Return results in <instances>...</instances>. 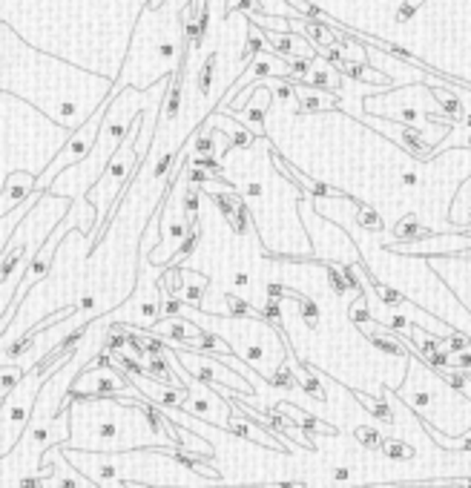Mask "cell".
I'll use <instances>...</instances> for the list:
<instances>
[{
  "instance_id": "3957f363",
  "label": "cell",
  "mask_w": 471,
  "mask_h": 488,
  "mask_svg": "<svg viewBox=\"0 0 471 488\" xmlns=\"http://www.w3.org/2000/svg\"><path fill=\"white\" fill-rule=\"evenodd\" d=\"M75 224V219L72 216H66V222L60 224V227H55L52 230V236L40 244V250L32 256V261H29V267L21 273V278H18V288H15V293H12V302H9V310H6V316H0V333L6 330V325H9V319L18 313V305L23 302V296L40 282V278L49 273V267H52V261H55V253H58V247H60V242H63V236H66V230H70Z\"/></svg>"
},
{
  "instance_id": "6da1fadb",
  "label": "cell",
  "mask_w": 471,
  "mask_h": 488,
  "mask_svg": "<svg viewBox=\"0 0 471 488\" xmlns=\"http://www.w3.org/2000/svg\"><path fill=\"white\" fill-rule=\"evenodd\" d=\"M193 0H161V4H147L136 35L129 43V55L112 90H150L153 84L178 72L187 46L184 12Z\"/></svg>"
},
{
  "instance_id": "8992f818",
  "label": "cell",
  "mask_w": 471,
  "mask_h": 488,
  "mask_svg": "<svg viewBox=\"0 0 471 488\" xmlns=\"http://www.w3.org/2000/svg\"><path fill=\"white\" fill-rule=\"evenodd\" d=\"M198 242H201V230L198 227H190L187 230V236L178 242V247L170 253V259H167V264L164 267H175L178 261H184V259H190L193 253H195V247H198Z\"/></svg>"
},
{
  "instance_id": "d6986e66",
  "label": "cell",
  "mask_w": 471,
  "mask_h": 488,
  "mask_svg": "<svg viewBox=\"0 0 471 488\" xmlns=\"http://www.w3.org/2000/svg\"><path fill=\"white\" fill-rule=\"evenodd\" d=\"M348 474H351L348 468H336V471H333V479H336V482H340V479H348Z\"/></svg>"
},
{
  "instance_id": "52a82bcc",
  "label": "cell",
  "mask_w": 471,
  "mask_h": 488,
  "mask_svg": "<svg viewBox=\"0 0 471 488\" xmlns=\"http://www.w3.org/2000/svg\"><path fill=\"white\" fill-rule=\"evenodd\" d=\"M26 379V371L18 368V365H9V368H0V402H4V396H9L21 382Z\"/></svg>"
},
{
  "instance_id": "5b68a950",
  "label": "cell",
  "mask_w": 471,
  "mask_h": 488,
  "mask_svg": "<svg viewBox=\"0 0 471 488\" xmlns=\"http://www.w3.org/2000/svg\"><path fill=\"white\" fill-rule=\"evenodd\" d=\"M207 288H210V282L201 273H190V270H184V305H190V308H198L201 305V299H205V293H207Z\"/></svg>"
},
{
  "instance_id": "ba28073f",
  "label": "cell",
  "mask_w": 471,
  "mask_h": 488,
  "mask_svg": "<svg viewBox=\"0 0 471 488\" xmlns=\"http://www.w3.org/2000/svg\"><path fill=\"white\" fill-rule=\"evenodd\" d=\"M224 302H227V316H233V319H250V316H259V310H256L250 302L239 299V296H227Z\"/></svg>"
},
{
  "instance_id": "7c38bea8",
  "label": "cell",
  "mask_w": 471,
  "mask_h": 488,
  "mask_svg": "<svg viewBox=\"0 0 471 488\" xmlns=\"http://www.w3.org/2000/svg\"><path fill=\"white\" fill-rule=\"evenodd\" d=\"M293 302H299V313L305 316L308 327H316V325H319V310H316V305H313L310 299H305V296H296Z\"/></svg>"
},
{
  "instance_id": "4fadbf2b",
  "label": "cell",
  "mask_w": 471,
  "mask_h": 488,
  "mask_svg": "<svg viewBox=\"0 0 471 488\" xmlns=\"http://www.w3.org/2000/svg\"><path fill=\"white\" fill-rule=\"evenodd\" d=\"M259 319H264L267 325H282V308H279V302H271V299H267L264 308L259 310Z\"/></svg>"
},
{
  "instance_id": "7a4b0ae2",
  "label": "cell",
  "mask_w": 471,
  "mask_h": 488,
  "mask_svg": "<svg viewBox=\"0 0 471 488\" xmlns=\"http://www.w3.org/2000/svg\"><path fill=\"white\" fill-rule=\"evenodd\" d=\"M107 104H109V95L95 107V112L72 132V138L66 141L63 147H60V153L55 156V161L43 170V175L40 178H35V190L38 193H43V190H49V184L63 173V170H70V167H75V164H81L90 153H92V147H95V138H98V129H101V121H104V112H107Z\"/></svg>"
},
{
  "instance_id": "ac0fdd59",
  "label": "cell",
  "mask_w": 471,
  "mask_h": 488,
  "mask_svg": "<svg viewBox=\"0 0 471 488\" xmlns=\"http://www.w3.org/2000/svg\"><path fill=\"white\" fill-rule=\"evenodd\" d=\"M244 195H247V198H259V195H261V187H259V184H247V187H244Z\"/></svg>"
},
{
  "instance_id": "5bb4252c",
  "label": "cell",
  "mask_w": 471,
  "mask_h": 488,
  "mask_svg": "<svg viewBox=\"0 0 471 488\" xmlns=\"http://www.w3.org/2000/svg\"><path fill=\"white\" fill-rule=\"evenodd\" d=\"M95 302H98V299H95L92 293H87V296L78 302V313H92V310H95Z\"/></svg>"
},
{
  "instance_id": "277c9868",
  "label": "cell",
  "mask_w": 471,
  "mask_h": 488,
  "mask_svg": "<svg viewBox=\"0 0 471 488\" xmlns=\"http://www.w3.org/2000/svg\"><path fill=\"white\" fill-rule=\"evenodd\" d=\"M35 190V178L26 175V173H12L9 181H6V190L0 193V219H4L6 213H12L18 204H23Z\"/></svg>"
},
{
  "instance_id": "ffe728a7",
  "label": "cell",
  "mask_w": 471,
  "mask_h": 488,
  "mask_svg": "<svg viewBox=\"0 0 471 488\" xmlns=\"http://www.w3.org/2000/svg\"><path fill=\"white\" fill-rule=\"evenodd\" d=\"M0 405H4V402H0Z\"/></svg>"
},
{
  "instance_id": "9c48e42d",
  "label": "cell",
  "mask_w": 471,
  "mask_h": 488,
  "mask_svg": "<svg viewBox=\"0 0 471 488\" xmlns=\"http://www.w3.org/2000/svg\"><path fill=\"white\" fill-rule=\"evenodd\" d=\"M92 437H95V440H121V425L107 416V420L95 423V428H92Z\"/></svg>"
},
{
  "instance_id": "8fae6325",
  "label": "cell",
  "mask_w": 471,
  "mask_h": 488,
  "mask_svg": "<svg viewBox=\"0 0 471 488\" xmlns=\"http://www.w3.org/2000/svg\"><path fill=\"white\" fill-rule=\"evenodd\" d=\"M181 310H184V302H181L178 296H167V299H161V305H158L161 319H178Z\"/></svg>"
},
{
  "instance_id": "30bf717a",
  "label": "cell",
  "mask_w": 471,
  "mask_h": 488,
  "mask_svg": "<svg viewBox=\"0 0 471 488\" xmlns=\"http://www.w3.org/2000/svg\"><path fill=\"white\" fill-rule=\"evenodd\" d=\"M271 385L285 388V391H293V388L299 385L296 371H291V368H276V371H274V376H271Z\"/></svg>"
},
{
  "instance_id": "2e32d148",
  "label": "cell",
  "mask_w": 471,
  "mask_h": 488,
  "mask_svg": "<svg viewBox=\"0 0 471 488\" xmlns=\"http://www.w3.org/2000/svg\"><path fill=\"white\" fill-rule=\"evenodd\" d=\"M58 488H78V479L70 474V477H63V479H58Z\"/></svg>"
},
{
  "instance_id": "9a60e30c",
  "label": "cell",
  "mask_w": 471,
  "mask_h": 488,
  "mask_svg": "<svg viewBox=\"0 0 471 488\" xmlns=\"http://www.w3.org/2000/svg\"><path fill=\"white\" fill-rule=\"evenodd\" d=\"M233 285H236L239 291H244V288L250 285V276H247L244 270H239V273H233Z\"/></svg>"
},
{
  "instance_id": "e0dca14e",
  "label": "cell",
  "mask_w": 471,
  "mask_h": 488,
  "mask_svg": "<svg viewBox=\"0 0 471 488\" xmlns=\"http://www.w3.org/2000/svg\"><path fill=\"white\" fill-rule=\"evenodd\" d=\"M21 488H43V485H40L38 477H23V479H21Z\"/></svg>"
}]
</instances>
